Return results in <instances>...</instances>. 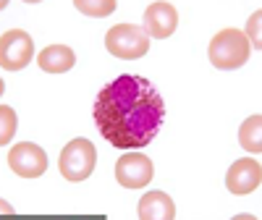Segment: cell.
Segmentation results:
<instances>
[{"label":"cell","instance_id":"cell-1","mask_svg":"<svg viewBox=\"0 0 262 220\" xmlns=\"http://www.w3.org/2000/svg\"><path fill=\"white\" fill-rule=\"evenodd\" d=\"M92 116L105 142L118 149H142L158 137L165 105L152 81L126 74L100 90Z\"/></svg>","mask_w":262,"mask_h":220},{"label":"cell","instance_id":"cell-2","mask_svg":"<svg viewBox=\"0 0 262 220\" xmlns=\"http://www.w3.org/2000/svg\"><path fill=\"white\" fill-rule=\"evenodd\" d=\"M249 53H252V45L242 29H221L212 39H210V48H207V55H210V63L215 69H223V71H236L249 60Z\"/></svg>","mask_w":262,"mask_h":220},{"label":"cell","instance_id":"cell-3","mask_svg":"<svg viewBox=\"0 0 262 220\" xmlns=\"http://www.w3.org/2000/svg\"><path fill=\"white\" fill-rule=\"evenodd\" d=\"M95 165H97V149L90 139H74L63 147L60 152V160H58V168H60V175L66 181H86L90 175L95 173Z\"/></svg>","mask_w":262,"mask_h":220},{"label":"cell","instance_id":"cell-4","mask_svg":"<svg viewBox=\"0 0 262 220\" xmlns=\"http://www.w3.org/2000/svg\"><path fill=\"white\" fill-rule=\"evenodd\" d=\"M105 48L111 55H116L121 60H137V58L147 55L149 37L144 34L142 27L118 24V27H111V32L105 34Z\"/></svg>","mask_w":262,"mask_h":220},{"label":"cell","instance_id":"cell-5","mask_svg":"<svg viewBox=\"0 0 262 220\" xmlns=\"http://www.w3.org/2000/svg\"><path fill=\"white\" fill-rule=\"evenodd\" d=\"M34 58V42L24 29H8L0 39V65L6 71L27 69Z\"/></svg>","mask_w":262,"mask_h":220},{"label":"cell","instance_id":"cell-6","mask_svg":"<svg viewBox=\"0 0 262 220\" xmlns=\"http://www.w3.org/2000/svg\"><path fill=\"white\" fill-rule=\"evenodd\" d=\"M8 168L21 179H39L42 173H48V152L39 144L21 142L8 152Z\"/></svg>","mask_w":262,"mask_h":220},{"label":"cell","instance_id":"cell-7","mask_svg":"<svg viewBox=\"0 0 262 220\" xmlns=\"http://www.w3.org/2000/svg\"><path fill=\"white\" fill-rule=\"evenodd\" d=\"M152 175H155V165L142 152H126L116 163V181L126 189H144Z\"/></svg>","mask_w":262,"mask_h":220},{"label":"cell","instance_id":"cell-8","mask_svg":"<svg viewBox=\"0 0 262 220\" xmlns=\"http://www.w3.org/2000/svg\"><path fill=\"white\" fill-rule=\"evenodd\" d=\"M179 27V11L173 3H149L144 8L142 29L152 39H168Z\"/></svg>","mask_w":262,"mask_h":220},{"label":"cell","instance_id":"cell-9","mask_svg":"<svg viewBox=\"0 0 262 220\" xmlns=\"http://www.w3.org/2000/svg\"><path fill=\"white\" fill-rule=\"evenodd\" d=\"M262 184V165L254 158H242L236 160L228 173H226V186L231 194H252L254 189H259Z\"/></svg>","mask_w":262,"mask_h":220},{"label":"cell","instance_id":"cell-10","mask_svg":"<svg viewBox=\"0 0 262 220\" xmlns=\"http://www.w3.org/2000/svg\"><path fill=\"white\" fill-rule=\"evenodd\" d=\"M137 215L142 220H173L176 217V205L165 191H147L139 200Z\"/></svg>","mask_w":262,"mask_h":220},{"label":"cell","instance_id":"cell-11","mask_svg":"<svg viewBox=\"0 0 262 220\" xmlns=\"http://www.w3.org/2000/svg\"><path fill=\"white\" fill-rule=\"evenodd\" d=\"M76 55L69 45H50L37 55V65L45 74H66L69 69H74Z\"/></svg>","mask_w":262,"mask_h":220},{"label":"cell","instance_id":"cell-12","mask_svg":"<svg viewBox=\"0 0 262 220\" xmlns=\"http://www.w3.org/2000/svg\"><path fill=\"white\" fill-rule=\"evenodd\" d=\"M238 142H242V147L247 152H252V155H259L262 152V116H249L242 128H238Z\"/></svg>","mask_w":262,"mask_h":220},{"label":"cell","instance_id":"cell-13","mask_svg":"<svg viewBox=\"0 0 262 220\" xmlns=\"http://www.w3.org/2000/svg\"><path fill=\"white\" fill-rule=\"evenodd\" d=\"M74 6L86 13V16H95V18H102V16H111L116 11V0H100V3H86V0H74Z\"/></svg>","mask_w":262,"mask_h":220},{"label":"cell","instance_id":"cell-14","mask_svg":"<svg viewBox=\"0 0 262 220\" xmlns=\"http://www.w3.org/2000/svg\"><path fill=\"white\" fill-rule=\"evenodd\" d=\"M16 134V113H13V107L3 105L0 107V144H8Z\"/></svg>","mask_w":262,"mask_h":220},{"label":"cell","instance_id":"cell-15","mask_svg":"<svg viewBox=\"0 0 262 220\" xmlns=\"http://www.w3.org/2000/svg\"><path fill=\"white\" fill-rule=\"evenodd\" d=\"M259 18H262V13L257 11L252 18H249V27H247V39H249V45H252V42H254V45H257V50H259Z\"/></svg>","mask_w":262,"mask_h":220}]
</instances>
